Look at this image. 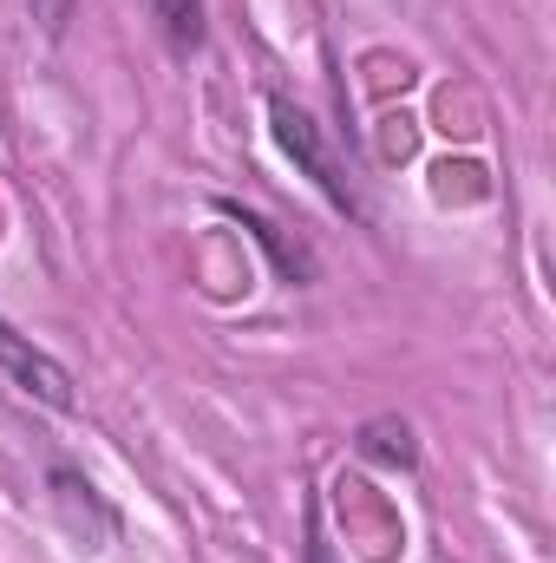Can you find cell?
I'll return each instance as SVG.
<instances>
[{
  "label": "cell",
  "instance_id": "3",
  "mask_svg": "<svg viewBox=\"0 0 556 563\" xmlns=\"http://www.w3.org/2000/svg\"><path fill=\"white\" fill-rule=\"evenodd\" d=\"M151 13H157L164 40L177 53H197L203 46V0H151Z\"/></svg>",
  "mask_w": 556,
  "mask_h": 563
},
{
  "label": "cell",
  "instance_id": "4",
  "mask_svg": "<svg viewBox=\"0 0 556 563\" xmlns=\"http://www.w3.org/2000/svg\"><path fill=\"white\" fill-rule=\"evenodd\" d=\"M308 563H334L327 538H321V518H308Z\"/></svg>",
  "mask_w": 556,
  "mask_h": 563
},
{
  "label": "cell",
  "instance_id": "1",
  "mask_svg": "<svg viewBox=\"0 0 556 563\" xmlns=\"http://www.w3.org/2000/svg\"><path fill=\"white\" fill-rule=\"evenodd\" d=\"M269 125H276V144L321 184V197L334 203V210H360L354 203V184H347V170L334 164V151H327V139H321V125L308 119V112H294L288 99H269Z\"/></svg>",
  "mask_w": 556,
  "mask_h": 563
},
{
  "label": "cell",
  "instance_id": "2",
  "mask_svg": "<svg viewBox=\"0 0 556 563\" xmlns=\"http://www.w3.org/2000/svg\"><path fill=\"white\" fill-rule=\"evenodd\" d=\"M0 367H7V374H13V380L26 387V394H40L46 407H59V413L73 407V374H66V367H59L53 354L26 347V341H20L13 328H0Z\"/></svg>",
  "mask_w": 556,
  "mask_h": 563
}]
</instances>
